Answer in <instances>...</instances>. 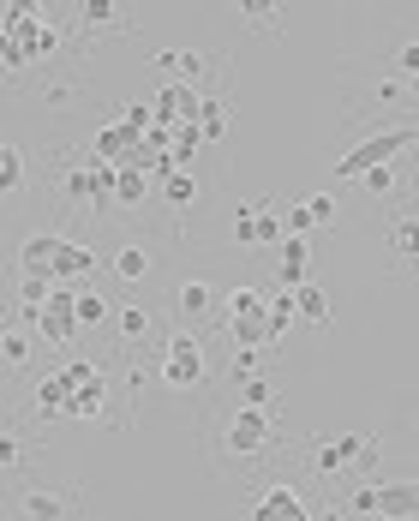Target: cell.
Wrapping results in <instances>:
<instances>
[{"instance_id": "4fadbf2b", "label": "cell", "mask_w": 419, "mask_h": 521, "mask_svg": "<svg viewBox=\"0 0 419 521\" xmlns=\"http://www.w3.org/2000/svg\"><path fill=\"white\" fill-rule=\"evenodd\" d=\"M54 252H60V234H30V240L18 246V270H24V276H48Z\"/></svg>"}, {"instance_id": "4316f807", "label": "cell", "mask_w": 419, "mask_h": 521, "mask_svg": "<svg viewBox=\"0 0 419 521\" xmlns=\"http://www.w3.org/2000/svg\"><path fill=\"white\" fill-rule=\"evenodd\" d=\"M30 360V336L24 330H0V366H24Z\"/></svg>"}, {"instance_id": "4dcf8cb0", "label": "cell", "mask_w": 419, "mask_h": 521, "mask_svg": "<svg viewBox=\"0 0 419 521\" xmlns=\"http://www.w3.org/2000/svg\"><path fill=\"white\" fill-rule=\"evenodd\" d=\"M390 240H396V258H414V210L396 216V234H390Z\"/></svg>"}, {"instance_id": "9a60e30c", "label": "cell", "mask_w": 419, "mask_h": 521, "mask_svg": "<svg viewBox=\"0 0 419 521\" xmlns=\"http://www.w3.org/2000/svg\"><path fill=\"white\" fill-rule=\"evenodd\" d=\"M108 312H114V300H102L96 288H72V324H78V330H96Z\"/></svg>"}, {"instance_id": "1f68e13d", "label": "cell", "mask_w": 419, "mask_h": 521, "mask_svg": "<svg viewBox=\"0 0 419 521\" xmlns=\"http://www.w3.org/2000/svg\"><path fill=\"white\" fill-rule=\"evenodd\" d=\"M360 180H366V192H372V198L396 192V168H372V174H360Z\"/></svg>"}, {"instance_id": "9c48e42d", "label": "cell", "mask_w": 419, "mask_h": 521, "mask_svg": "<svg viewBox=\"0 0 419 521\" xmlns=\"http://www.w3.org/2000/svg\"><path fill=\"white\" fill-rule=\"evenodd\" d=\"M234 240L240 246H282V210H270V204L234 210Z\"/></svg>"}, {"instance_id": "ba28073f", "label": "cell", "mask_w": 419, "mask_h": 521, "mask_svg": "<svg viewBox=\"0 0 419 521\" xmlns=\"http://www.w3.org/2000/svg\"><path fill=\"white\" fill-rule=\"evenodd\" d=\"M270 414L264 408H234V420H228V450L234 456H264L270 450Z\"/></svg>"}, {"instance_id": "ffe728a7", "label": "cell", "mask_w": 419, "mask_h": 521, "mask_svg": "<svg viewBox=\"0 0 419 521\" xmlns=\"http://www.w3.org/2000/svg\"><path fill=\"white\" fill-rule=\"evenodd\" d=\"M174 300H180V312H186V318H198V312H210V306H216V288L192 276V282H180V294H174Z\"/></svg>"}, {"instance_id": "f35d334b", "label": "cell", "mask_w": 419, "mask_h": 521, "mask_svg": "<svg viewBox=\"0 0 419 521\" xmlns=\"http://www.w3.org/2000/svg\"><path fill=\"white\" fill-rule=\"evenodd\" d=\"M252 521H276V516H270V510H252Z\"/></svg>"}, {"instance_id": "83f0119b", "label": "cell", "mask_w": 419, "mask_h": 521, "mask_svg": "<svg viewBox=\"0 0 419 521\" xmlns=\"http://www.w3.org/2000/svg\"><path fill=\"white\" fill-rule=\"evenodd\" d=\"M60 192H66V204H72V210H84V216H90V180H84V168H72V174L60 180Z\"/></svg>"}, {"instance_id": "ab89813d", "label": "cell", "mask_w": 419, "mask_h": 521, "mask_svg": "<svg viewBox=\"0 0 419 521\" xmlns=\"http://www.w3.org/2000/svg\"><path fill=\"white\" fill-rule=\"evenodd\" d=\"M288 521H312V510H300V516H288Z\"/></svg>"}, {"instance_id": "8d00e7d4", "label": "cell", "mask_w": 419, "mask_h": 521, "mask_svg": "<svg viewBox=\"0 0 419 521\" xmlns=\"http://www.w3.org/2000/svg\"><path fill=\"white\" fill-rule=\"evenodd\" d=\"M240 12H246V18H258V24H264V18H270V12H276V6H270V0H246V6H240Z\"/></svg>"}, {"instance_id": "f546056e", "label": "cell", "mask_w": 419, "mask_h": 521, "mask_svg": "<svg viewBox=\"0 0 419 521\" xmlns=\"http://www.w3.org/2000/svg\"><path fill=\"white\" fill-rule=\"evenodd\" d=\"M300 210L312 216V228H330V222H336V198H330V192H318V198H306Z\"/></svg>"}, {"instance_id": "ac0fdd59", "label": "cell", "mask_w": 419, "mask_h": 521, "mask_svg": "<svg viewBox=\"0 0 419 521\" xmlns=\"http://www.w3.org/2000/svg\"><path fill=\"white\" fill-rule=\"evenodd\" d=\"M294 318H306V324H330V294L312 288V282H300V288H294Z\"/></svg>"}, {"instance_id": "52a82bcc", "label": "cell", "mask_w": 419, "mask_h": 521, "mask_svg": "<svg viewBox=\"0 0 419 521\" xmlns=\"http://www.w3.org/2000/svg\"><path fill=\"white\" fill-rule=\"evenodd\" d=\"M150 120H156V126H168V132H174V126H192V120H198V90H192L186 78L162 84V90H156V102H150Z\"/></svg>"}, {"instance_id": "d4e9b609", "label": "cell", "mask_w": 419, "mask_h": 521, "mask_svg": "<svg viewBox=\"0 0 419 521\" xmlns=\"http://www.w3.org/2000/svg\"><path fill=\"white\" fill-rule=\"evenodd\" d=\"M114 270H120L126 282H138V276H150V252H144V246H120V252H114Z\"/></svg>"}, {"instance_id": "5b68a950", "label": "cell", "mask_w": 419, "mask_h": 521, "mask_svg": "<svg viewBox=\"0 0 419 521\" xmlns=\"http://www.w3.org/2000/svg\"><path fill=\"white\" fill-rule=\"evenodd\" d=\"M228 342L234 348H270L264 342V294L258 288H234L228 294Z\"/></svg>"}, {"instance_id": "277c9868", "label": "cell", "mask_w": 419, "mask_h": 521, "mask_svg": "<svg viewBox=\"0 0 419 521\" xmlns=\"http://www.w3.org/2000/svg\"><path fill=\"white\" fill-rule=\"evenodd\" d=\"M348 516H384V521H414L419 516V492L408 480H390V486H366L354 492Z\"/></svg>"}, {"instance_id": "7402d4cb", "label": "cell", "mask_w": 419, "mask_h": 521, "mask_svg": "<svg viewBox=\"0 0 419 521\" xmlns=\"http://www.w3.org/2000/svg\"><path fill=\"white\" fill-rule=\"evenodd\" d=\"M258 510H270L276 521H288V516H300L306 504H300V492H294V486H270V492L258 498Z\"/></svg>"}, {"instance_id": "8fae6325", "label": "cell", "mask_w": 419, "mask_h": 521, "mask_svg": "<svg viewBox=\"0 0 419 521\" xmlns=\"http://www.w3.org/2000/svg\"><path fill=\"white\" fill-rule=\"evenodd\" d=\"M90 270H96V252H90V246L60 240V252H54V264H48V282H54V288H66V282H78V276H90Z\"/></svg>"}, {"instance_id": "d6a6232c", "label": "cell", "mask_w": 419, "mask_h": 521, "mask_svg": "<svg viewBox=\"0 0 419 521\" xmlns=\"http://www.w3.org/2000/svg\"><path fill=\"white\" fill-rule=\"evenodd\" d=\"M240 402H246V408H264V414H270V384H264V378H246Z\"/></svg>"}, {"instance_id": "d6986e66", "label": "cell", "mask_w": 419, "mask_h": 521, "mask_svg": "<svg viewBox=\"0 0 419 521\" xmlns=\"http://www.w3.org/2000/svg\"><path fill=\"white\" fill-rule=\"evenodd\" d=\"M192 126H198V138H222V132H228V108H222L216 96H198V120H192Z\"/></svg>"}, {"instance_id": "30bf717a", "label": "cell", "mask_w": 419, "mask_h": 521, "mask_svg": "<svg viewBox=\"0 0 419 521\" xmlns=\"http://www.w3.org/2000/svg\"><path fill=\"white\" fill-rule=\"evenodd\" d=\"M318 474H342L348 462H372V438H360V432H342V438H330V444H318Z\"/></svg>"}, {"instance_id": "484cf974", "label": "cell", "mask_w": 419, "mask_h": 521, "mask_svg": "<svg viewBox=\"0 0 419 521\" xmlns=\"http://www.w3.org/2000/svg\"><path fill=\"white\" fill-rule=\"evenodd\" d=\"M114 324H120L132 342H144V336H150V312H144V306H114Z\"/></svg>"}, {"instance_id": "e0dca14e", "label": "cell", "mask_w": 419, "mask_h": 521, "mask_svg": "<svg viewBox=\"0 0 419 521\" xmlns=\"http://www.w3.org/2000/svg\"><path fill=\"white\" fill-rule=\"evenodd\" d=\"M144 192H150V180L138 168H114V210H138Z\"/></svg>"}, {"instance_id": "603a6c76", "label": "cell", "mask_w": 419, "mask_h": 521, "mask_svg": "<svg viewBox=\"0 0 419 521\" xmlns=\"http://www.w3.org/2000/svg\"><path fill=\"white\" fill-rule=\"evenodd\" d=\"M162 198H168L174 210H186V204L198 198V180H192L186 168H174V174H162Z\"/></svg>"}, {"instance_id": "6da1fadb", "label": "cell", "mask_w": 419, "mask_h": 521, "mask_svg": "<svg viewBox=\"0 0 419 521\" xmlns=\"http://www.w3.org/2000/svg\"><path fill=\"white\" fill-rule=\"evenodd\" d=\"M60 378H66V420H102V408H108V372L96 360H66Z\"/></svg>"}, {"instance_id": "74e56055", "label": "cell", "mask_w": 419, "mask_h": 521, "mask_svg": "<svg viewBox=\"0 0 419 521\" xmlns=\"http://www.w3.org/2000/svg\"><path fill=\"white\" fill-rule=\"evenodd\" d=\"M312 521H354V516H348V510H318Z\"/></svg>"}, {"instance_id": "5bb4252c", "label": "cell", "mask_w": 419, "mask_h": 521, "mask_svg": "<svg viewBox=\"0 0 419 521\" xmlns=\"http://www.w3.org/2000/svg\"><path fill=\"white\" fill-rule=\"evenodd\" d=\"M294 324H300V318H294V294H282V288L264 294V342H282Z\"/></svg>"}, {"instance_id": "e575fe53", "label": "cell", "mask_w": 419, "mask_h": 521, "mask_svg": "<svg viewBox=\"0 0 419 521\" xmlns=\"http://www.w3.org/2000/svg\"><path fill=\"white\" fill-rule=\"evenodd\" d=\"M18 462H24V444H18V438L0 426V468H18Z\"/></svg>"}, {"instance_id": "8992f818", "label": "cell", "mask_w": 419, "mask_h": 521, "mask_svg": "<svg viewBox=\"0 0 419 521\" xmlns=\"http://www.w3.org/2000/svg\"><path fill=\"white\" fill-rule=\"evenodd\" d=\"M24 324H30L48 348H72V336H78V324H72V288H54L36 312H24Z\"/></svg>"}, {"instance_id": "7a4b0ae2", "label": "cell", "mask_w": 419, "mask_h": 521, "mask_svg": "<svg viewBox=\"0 0 419 521\" xmlns=\"http://www.w3.org/2000/svg\"><path fill=\"white\" fill-rule=\"evenodd\" d=\"M204 372H210L204 342H198V336H186V330H174V336L162 342V384H168V390H198V384H204Z\"/></svg>"}, {"instance_id": "2e32d148", "label": "cell", "mask_w": 419, "mask_h": 521, "mask_svg": "<svg viewBox=\"0 0 419 521\" xmlns=\"http://www.w3.org/2000/svg\"><path fill=\"white\" fill-rule=\"evenodd\" d=\"M18 516L24 521H66V498L60 492H24L18 498Z\"/></svg>"}, {"instance_id": "836d02e7", "label": "cell", "mask_w": 419, "mask_h": 521, "mask_svg": "<svg viewBox=\"0 0 419 521\" xmlns=\"http://www.w3.org/2000/svg\"><path fill=\"white\" fill-rule=\"evenodd\" d=\"M126 12L120 6H84V24H96V30H108V24H120Z\"/></svg>"}, {"instance_id": "f1b7e54d", "label": "cell", "mask_w": 419, "mask_h": 521, "mask_svg": "<svg viewBox=\"0 0 419 521\" xmlns=\"http://www.w3.org/2000/svg\"><path fill=\"white\" fill-rule=\"evenodd\" d=\"M48 294H54V282H48V276H24V282H18V300H24V312H36Z\"/></svg>"}, {"instance_id": "d590c367", "label": "cell", "mask_w": 419, "mask_h": 521, "mask_svg": "<svg viewBox=\"0 0 419 521\" xmlns=\"http://www.w3.org/2000/svg\"><path fill=\"white\" fill-rule=\"evenodd\" d=\"M258 360H264V348H240V354H234V372H240V378H258Z\"/></svg>"}, {"instance_id": "3957f363", "label": "cell", "mask_w": 419, "mask_h": 521, "mask_svg": "<svg viewBox=\"0 0 419 521\" xmlns=\"http://www.w3.org/2000/svg\"><path fill=\"white\" fill-rule=\"evenodd\" d=\"M408 144H414V126H390V132H378V138L354 144V150L336 162V174H342V180H360V174H372V168H390V156H402Z\"/></svg>"}, {"instance_id": "44dd1931", "label": "cell", "mask_w": 419, "mask_h": 521, "mask_svg": "<svg viewBox=\"0 0 419 521\" xmlns=\"http://www.w3.org/2000/svg\"><path fill=\"white\" fill-rule=\"evenodd\" d=\"M36 414H42V420H54V414H66V378H60V372L36 384Z\"/></svg>"}, {"instance_id": "7c38bea8", "label": "cell", "mask_w": 419, "mask_h": 521, "mask_svg": "<svg viewBox=\"0 0 419 521\" xmlns=\"http://www.w3.org/2000/svg\"><path fill=\"white\" fill-rule=\"evenodd\" d=\"M306 264H312V246H306V240H294V234H282V258H276L282 294H294V288L306 282Z\"/></svg>"}, {"instance_id": "cb8c5ba5", "label": "cell", "mask_w": 419, "mask_h": 521, "mask_svg": "<svg viewBox=\"0 0 419 521\" xmlns=\"http://www.w3.org/2000/svg\"><path fill=\"white\" fill-rule=\"evenodd\" d=\"M18 186H24V150L0 144V198H6V192H18Z\"/></svg>"}]
</instances>
